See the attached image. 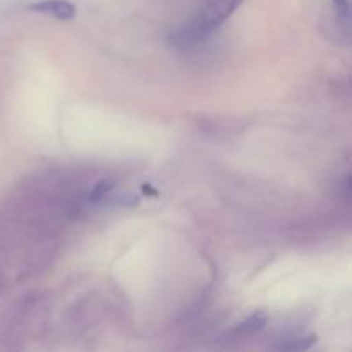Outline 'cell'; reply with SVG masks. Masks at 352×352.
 <instances>
[{"mask_svg":"<svg viewBox=\"0 0 352 352\" xmlns=\"http://www.w3.org/2000/svg\"><path fill=\"white\" fill-rule=\"evenodd\" d=\"M243 2L244 0H206L205 9L199 12V16L208 23L210 28L217 30Z\"/></svg>","mask_w":352,"mask_h":352,"instance_id":"1","label":"cell"},{"mask_svg":"<svg viewBox=\"0 0 352 352\" xmlns=\"http://www.w3.org/2000/svg\"><path fill=\"white\" fill-rule=\"evenodd\" d=\"M30 10L41 14H50L60 21H69L76 16V9L67 0H41V2L30 6Z\"/></svg>","mask_w":352,"mask_h":352,"instance_id":"2","label":"cell"},{"mask_svg":"<svg viewBox=\"0 0 352 352\" xmlns=\"http://www.w3.org/2000/svg\"><path fill=\"white\" fill-rule=\"evenodd\" d=\"M336 21L339 24V31H344L346 38L349 40L351 34V6L349 0H332Z\"/></svg>","mask_w":352,"mask_h":352,"instance_id":"3","label":"cell"},{"mask_svg":"<svg viewBox=\"0 0 352 352\" xmlns=\"http://www.w3.org/2000/svg\"><path fill=\"white\" fill-rule=\"evenodd\" d=\"M267 315L265 313H254V315H251L250 318L246 320V322L241 323L239 327H237L234 332L237 333V336H254V333L261 332V330L265 329V325H267Z\"/></svg>","mask_w":352,"mask_h":352,"instance_id":"4","label":"cell"},{"mask_svg":"<svg viewBox=\"0 0 352 352\" xmlns=\"http://www.w3.org/2000/svg\"><path fill=\"white\" fill-rule=\"evenodd\" d=\"M318 342V337L316 336H305V337H296L291 339L289 342H282L280 346H277V349L280 351H308L311 347L316 346Z\"/></svg>","mask_w":352,"mask_h":352,"instance_id":"5","label":"cell"},{"mask_svg":"<svg viewBox=\"0 0 352 352\" xmlns=\"http://www.w3.org/2000/svg\"><path fill=\"white\" fill-rule=\"evenodd\" d=\"M113 188H116L113 181H110V179H103V181L96 182V184L93 186L91 191H89V195H88V199L91 203L103 201V199H105L107 196L113 191Z\"/></svg>","mask_w":352,"mask_h":352,"instance_id":"6","label":"cell"},{"mask_svg":"<svg viewBox=\"0 0 352 352\" xmlns=\"http://www.w3.org/2000/svg\"><path fill=\"white\" fill-rule=\"evenodd\" d=\"M141 189H143L144 195H151V196H157V195H158V192L155 191V189L151 188L150 184H143V188H141Z\"/></svg>","mask_w":352,"mask_h":352,"instance_id":"7","label":"cell"}]
</instances>
